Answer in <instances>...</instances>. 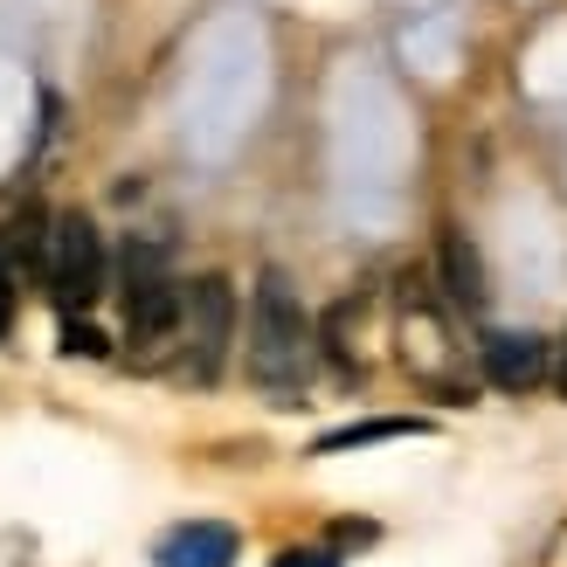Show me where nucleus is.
<instances>
[{
  "mask_svg": "<svg viewBox=\"0 0 567 567\" xmlns=\"http://www.w3.org/2000/svg\"><path fill=\"white\" fill-rule=\"evenodd\" d=\"M305 367H311V319L298 284L284 270H257V291H249V381L291 402L305 388Z\"/></svg>",
  "mask_w": 567,
  "mask_h": 567,
  "instance_id": "f257e3e1",
  "label": "nucleus"
},
{
  "mask_svg": "<svg viewBox=\"0 0 567 567\" xmlns=\"http://www.w3.org/2000/svg\"><path fill=\"white\" fill-rule=\"evenodd\" d=\"M118 284H125L118 298H125V332H132V347H159V339L181 326V311H187V291L166 277V249H159V243H125Z\"/></svg>",
  "mask_w": 567,
  "mask_h": 567,
  "instance_id": "f03ea898",
  "label": "nucleus"
},
{
  "mask_svg": "<svg viewBox=\"0 0 567 567\" xmlns=\"http://www.w3.org/2000/svg\"><path fill=\"white\" fill-rule=\"evenodd\" d=\"M104 284H111V249L97 236V221L63 208L55 229H49V291H55V305L83 311V305L104 298Z\"/></svg>",
  "mask_w": 567,
  "mask_h": 567,
  "instance_id": "7ed1b4c3",
  "label": "nucleus"
},
{
  "mask_svg": "<svg viewBox=\"0 0 567 567\" xmlns=\"http://www.w3.org/2000/svg\"><path fill=\"white\" fill-rule=\"evenodd\" d=\"M181 326H187V374L194 381H221V367H229V347H236V284L208 270V277H194L187 284V311H181Z\"/></svg>",
  "mask_w": 567,
  "mask_h": 567,
  "instance_id": "20e7f679",
  "label": "nucleus"
},
{
  "mask_svg": "<svg viewBox=\"0 0 567 567\" xmlns=\"http://www.w3.org/2000/svg\"><path fill=\"white\" fill-rule=\"evenodd\" d=\"M477 360H485V381L505 394H533L540 381H554V347L540 332H492Z\"/></svg>",
  "mask_w": 567,
  "mask_h": 567,
  "instance_id": "39448f33",
  "label": "nucleus"
},
{
  "mask_svg": "<svg viewBox=\"0 0 567 567\" xmlns=\"http://www.w3.org/2000/svg\"><path fill=\"white\" fill-rule=\"evenodd\" d=\"M236 554H243V540H236V526H221V519H187V526H174L159 540V567H236Z\"/></svg>",
  "mask_w": 567,
  "mask_h": 567,
  "instance_id": "423d86ee",
  "label": "nucleus"
},
{
  "mask_svg": "<svg viewBox=\"0 0 567 567\" xmlns=\"http://www.w3.org/2000/svg\"><path fill=\"white\" fill-rule=\"evenodd\" d=\"M436 264H443V291H450V305H464V311L485 305V257H477V243H471L464 229H443Z\"/></svg>",
  "mask_w": 567,
  "mask_h": 567,
  "instance_id": "0eeeda50",
  "label": "nucleus"
},
{
  "mask_svg": "<svg viewBox=\"0 0 567 567\" xmlns=\"http://www.w3.org/2000/svg\"><path fill=\"white\" fill-rule=\"evenodd\" d=\"M430 422H415V415H388V422H347V430H332L311 443V457H339V450H360V443H394V436H422Z\"/></svg>",
  "mask_w": 567,
  "mask_h": 567,
  "instance_id": "6e6552de",
  "label": "nucleus"
},
{
  "mask_svg": "<svg viewBox=\"0 0 567 567\" xmlns=\"http://www.w3.org/2000/svg\"><path fill=\"white\" fill-rule=\"evenodd\" d=\"M63 353H76V360H104L111 347H104V332H97L91 319H76V311H70V319H63Z\"/></svg>",
  "mask_w": 567,
  "mask_h": 567,
  "instance_id": "1a4fd4ad",
  "label": "nucleus"
},
{
  "mask_svg": "<svg viewBox=\"0 0 567 567\" xmlns=\"http://www.w3.org/2000/svg\"><path fill=\"white\" fill-rule=\"evenodd\" d=\"M14 249H8V236H0V332H8L14 326Z\"/></svg>",
  "mask_w": 567,
  "mask_h": 567,
  "instance_id": "9d476101",
  "label": "nucleus"
},
{
  "mask_svg": "<svg viewBox=\"0 0 567 567\" xmlns=\"http://www.w3.org/2000/svg\"><path fill=\"white\" fill-rule=\"evenodd\" d=\"M270 567H339V560H332L326 547H284V554H277Z\"/></svg>",
  "mask_w": 567,
  "mask_h": 567,
  "instance_id": "9b49d317",
  "label": "nucleus"
},
{
  "mask_svg": "<svg viewBox=\"0 0 567 567\" xmlns=\"http://www.w3.org/2000/svg\"><path fill=\"white\" fill-rule=\"evenodd\" d=\"M554 388L567 394V339H560V347H554Z\"/></svg>",
  "mask_w": 567,
  "mask_h": 567,
  "instance_id": "f8f14e48",
  "label": "nucleus"
}]
</instances>
